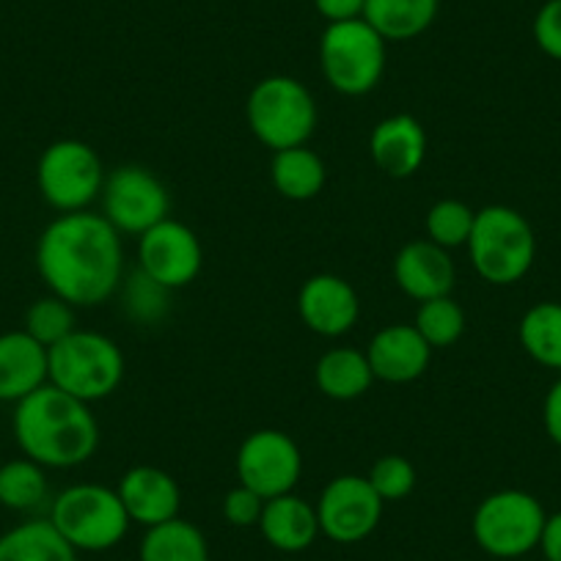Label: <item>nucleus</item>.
<instances>
[{"label":"nucleus","mask_w":561,"mask_h":561,"mask_svg":"<svg viewBox=\"0 0 561 561\" xmlns=\"http://www.w3.org/2000/svg\"><path fill=\"white\" fill-rule=\"evenodd\" d=\"M36 270L50 295L75 309H94L116 295L124 278L122 234L105 215H58L36 242Z\"/></svg>","instance_id":"1"},{"label":"nucleus","mask_w":561,"mask_h":561,"mask_svg":"<svg viewBox=\"0 0 561 561\" xmlns=\"http://www.w3.org/2000/svg\"><path fill=\"white\" fill-rule=\"evenodd\" d=\"M12 430L23 455L42 468H78L89 462L100 446V424L89 402L53 382L20 399Z\"/></svg>","instance_id":"2"},{"label":"nucleus","mask_w":561,"mask_h":561,"mask_svg":"<svg viewBox=\"0 0 561 561\" xmlns=\"http://www.w3.org/2000/svg\"><path fill=\"white\" fill-rule=\"evenodd\" d=\"M466 248L479 278L493 287H512L531 270L537 237L526 215L504 204H490L477 213Z\"/></svg>","instance_id":"3"},{"label":"nucleus","mask_w":561,"mask_h":561,"mask_svg":"<svg viewBox=\"0 0 561 561\" xmlns=\"http://www.w3.org/2000/svg\"><path fill=\"white\" fill-rule=\"evenodd\" d=\"M245 118L253 138L273 152L306 147L317 129V102L311 91L289 75L259 80L245 102Z\"/></svg>","instance_id":"4"},{"label":"nucleus","mask_w":561,"mask_h":561,"mask_svg":"<svg viewBox=\"0 0 561 561\" xmlns=\"http://www.w3.org/2000/svg\"><path fill=\"white\" fill-rule=\"evenodd\" d=\"M124 380V353L111 336L96 331H72L47 347V382L61 391L100 402Z\"/></svg>","instance_id":"5"},{"label":"nucleus","mask_w":561,"mask_h":561,"mask_svg":"<svg viewBox=\"0 0 561 561\" xmlns=\"http://www.w3.org/2000/svg\"><path fill=\"white\" fill-rule=\"evenodd\" d=\"M47 520L75 550H89V553L116 548L127 537V528L133 523L116 488L94 482L61 490L53 499Z\"/></svg>","instance_id":"6"},{"label":"nucleus","mask_w":561,"mask_h":561,"mask_svg":"<svg viewBox=\"0 0 561 561\" xmlns=\"http://www.w3.org/2000/svg\"><path fill=\"white\" fill-rule=\"evenodd\" d=\"M386 45L364 18L328 25L320 39V67L331 89L344 96L375 91L386 72Z\"/></svg>","instance_id":"7"},{"label":"nucleus","mask_w":561,"mask_h":561,"mask_svg":"<svg viewBox=\"0 0 561 561\" xmlns=\"http://www.w3.org/2000/svg\"><path fill=\"white\" fill-rule=\"evenodd\" d=\"M36 185L42 198L61 215L83 213L102 196L105 165L85 140H53L36 163Z\"/></svg>","instance_id":"8"},{"label":"nucleus","mask_w":561,"mask_h":561,"mask_svg":"<svg viewBox=\"0 0 561 561\" xmlns=\"http://www.w3.org/2000/svg\"><path fill=\"white\" fill-rule=\"evenodd\" d=\"M548 515L526 490H499L477 506L471 534L479 548L495 559H520L539 548Z\"/></svg>","instance_id":"9"},{"label":"nucleus","mask_w":561,"mask_h":561,"mask_svg":"<svg viewBox=\"0 0 561 561\" xmlns=\"http://www.w3.org/2000/svg\"><path fill=\"white\" fill-rule=\"evenodd\" d=\"M102 215L118 234L140 237L171 218V193L158 174L144 165H118L105 176Z\"/></svg>","instance_id":"10"},{"label":"nucleus","mask_w":561,"mask_h":561,"mask_svg":"<svg viewBox=\"0 0 561 561\" xmlns=\"http://www.w3.org/2000/svg\"><path fill=\"white\" fill-rule=\"evenodd\" d=\"M237 479L264 501L287 495L304 477V455L293 435L280 430H256L237 449Z\"/></svg>","instance_id":"11"},{"label":"nucleus","mask_w":561,"mask_h":561,"mask_svg":"<svg viewBox=\"0 0 561 561\" xmlns=\"http://www.w3.org/2000/svg\"><path fill=\"white\" fill-rule=\"evenodd\" d=\"M314 506L320 534L339 545H355L364 542L380 526L386 501L375 493L366 477L342 473L325 484Z\"/></svg>","instance_id":"12"},{"label":"nucleus","mask_w":561,"mask_h":561,"mask_svg":"<svg viewBox=\"0 0 561 561\" xmlns=\"http://www.w3.org/2000/svg\"><path fill=\"white\" fill-rule=\"evenodd\" d=\"M138 267L174 293L198 278L204 248L191 226L165 218L138 237Z\"/></svg>","instance_id":"13"},{"label":"nucleus","mask_w":561,"mask_h":561,"mask_svg":"<svg viewBox=\"0 0 561 561\" xmlns=\"http://www.w3.org/2000/svg\"><path fill=\"white\" fill-rule=\"evenodd\" d=\"M298 314L311 333L339 339L355 328L360 317V300L347 278L333 273H317L304 280L298 293Z\"/></svg>","instance_id":"14"},{"label":"nucleus","mask_w":561,"mask_h":561,"mask_svg":"<svg viewBox=\"0 0 561 561\" xmlns=\"http://www.w3.org/2000/svg\"><path fill=\"white\" fill-rule=\"evenodd\" d=\"M366 358L375 371V380L404 386L419 380L430 369L433 347L415 331L413 322H393L371 336Z\"/></svg>","instance_id":"15"},{"label":"nucleus","mask_w":561,"mask_h":561,"mask_svg":"<svg viewBox=\"0 0 561 561\" xmlns=\"http://www.w3.org/2000/svg\"><path fill=\"white\" fill-rule=\"evenodd\" d=\"M116 493L129 520L144 528L160 526L180 517L182 490L169 471L154 466H135L118 479Z\"/></svg>","instance_id":"16"},{"label":"nucleus","mask_w":561,"mask_h":561,"mask_svg":"<svg viewBox=\"0 0 561 561\" xmlns=\"http://www.w3.org/2000/svg\"><path fill=\"white\" fill-rule=\"evenodd\" d=\"M393 278L408 298L424 304V300L451 295L457 284V267L446 248L424 237V240L402 245V251L393 259Z\"/></svg>","instance_id":"17"},{"label":"nucleus","mask_w":561,"mask_h":561,"mask_svg":"<svg viewBox=\"0 0 561 561\" xmlns=\"http://www.w3.org/2000/svg\"><path fill=\"white\" fill-rule=\"evenodd\" d=\"M369 154L377 169L391 180H408L427 158V133L410 113L386 116L369 135Z\"/></svg>","instance_id":"18"},{"label":"nucleus","mask_w":561,"mask_h":561,"mask_svg":"<svg viewBox=\"0 0 561 561\" xmlns=\"http://www.w3.org/2000/svg\"><path fill=\"white\" fill-rule=\"evenodd\" d=\"M47 382V347L25 331L0 333V402L25 399Z\"/></svg>","instance_id":"19"},{"label":"nucleus","mask_w":561,"mask_h":561,"mask_svg":"<svg viewBox=\"0 0 561 561\" xmlns=\"http://www.w3.org/2000/svg\"><path fill=\"white\" fill-rule=\"evenodd\" d=\"M259 531L267 539L270 548L280 550V553H300L320 537L317 506L295 493L275 495V499L264 501Z\"/></svg>","instance_id":"20"},{"label":"nucleus","mask_w":561,"mask_h":561,"mask_svg":"<svg viewBox=\"0 0 561 561\" xmlns=\"http://www.w3.org/2000/svg\"><path fill=\"white\" fill-rule=\"evenodd\" d=\"M314 382L328 399L353 402L369 391L371 382H375V371H371L364 350L333 347L317 360Z\"/></svg>","instance_id":"21"},{"label":"nucleus","mask_w":561,"mask_h":561,"mask_svg":"<svg viewBox=\"0 0 561 561\" xmlns=\"http://www.w3.org/2000/svg\"><path fill=\"white\" fill-rule=\"evenodd\" d=\"M270 180L278 196L289 202H311L320 196L328 182L325 160L309 147L280 149V152H273Z\"/></svg>","instance_id":"22"},{"label":"nucleus","mask_w":561,"mask_h":561,"mask_svg":"<svg viewBox=\"0 0 561 561\" xmlns=\"http://www.w3.org/2000/svg\"><path fill=\"white\" fill-rule=\"evenodd\" d=\"M438 9L440 0H366L364 20L386 42H408L433 28Z\"/></svg>","instance_id":"23"},{"label":"nucleus","mask_w":561,"mask_h":561,"mask_svg":"<svg viewBox=\"0 0 561 561\" xmlns=\"http://www.w3.org/2000/svg\"><path fill=\"white\" fill-rule=\"evenodd\" d=\"M0 561H78V550L47 517H34L0 534Z\"/></svg>","instance_id":"24"},{"label":"nucleus","mask_w":561,"mask_h":561,"mask_svg":"<svg viewBox=\"0 0 561 561\" xmlns=\"http://www.w3.org/2000/svg\"><path fill=\"white\" fill-rule=\"evenodd\" d=\"M138 561H209V545L202 528L174 517L147 528L138 548Z\"/></svg>","instance_id":"25"},{"label":"nucleus","mask_w":561,"mask_h":561,"mask_svg":"<svg viewBox=\"0 0 561 561\" xmlns=\"http://www.w3.org/2000/svg\"><path fill=\"white\" fill-rule=\"evenodd\" d=\"M517 336L528 358H534L545 369L561 371V304L545 300V304L531 306L523 314Z\"/></svg>","instance_id":"26"},{"label":"nucleus","mask_w":561,"mask_h":561,"mask_svg":"<svg viewBox=\"0 0 561 561\" xmlns=\"http://www.w3.org/2000/svg\"><path fill=\"white\" fill-rule=\"evenodd\" d=\"M50 495L45 468L39 462L20 457V460L0 462V506L14 512H34Z\"/></svg>","instance_id":"27"},{"label":"nucleus","mask_w":561,"mask_h":561,"mask_svg":"<svg viewBox=\"0 0 561 561\" xmlns=\"http://www.w3.org/2000/svg\"><path fill=\"white\" fill-rule=\"evenodd\" d=\"M116 293H122V309L138 325H158L171 311V289L147 275L140 267L124 275Z\"/></svg>","instance_id":"28"},{"label":"nucleus","mask_w":561,"mask_h":561,"mask_svg":"<svg viewBox=\"0 0 561 561\" xmlns=\"http://www.w3.org/2000/svg\"><path fill=\"white\" fill-rule=\"evenodd\" d=\"M413 325L430 347L444 350L460 342V336L466 333V311L451 295L424 300V304H419Z\"/></svg>","instance_id":"29"},{"label":"nucleus","mask_w":561,"mask_h":561,"mask_svg":"<svg viewBox=\"0 0 561 561\" xmlns=\"http://www.w3.org/2000/svg\"><path fill=\"white\" fill-rule=\"evenodd\" d=\"M473 220H477V213H473L466 202L444 198V202H435L433 207H430L427 218H424V231H427L430 242L451 251V248L468 245L473 231Z\"/></svg>","instance_id":"30"},{"label":"nucleus","mask_w":561,"mask_h":561,"mask_svg":"<svg viewBox=\"0 0 561 561\" xmlns=\"http://www.w3.org/2000/svg\"><path fill=\"white\" fill-rule=\"evenodd\" d=\"M75 322H78L75 320V306L61 300L58 295H47V298L34 300L31 309L25 311L23 331L34 336L39 344H45V347H53V344L67 339L72 331H78Z\"/></svg>","instance_id":"31"},{"label":"nucleus","mask_w":561,"mask_h":561,"mask_svg":"<svg viewBox=\"0 0 561 561\" xmlns=\"http://www.w3.org/2000/svg\"><path fill=\"white\" fill-rule=\"evenodd\" d=\"M369 484L382 501H402L415 490V468L408 457L386 455L371 466Z\"/></svg>","instance_id":"32"},{"label":"nucleus","mask_w":561,"mask_h":561,"mask_svg":"<svg viewBox=\"0 0 561 561\" xmlns=\"http://www.w3.org/2000/svg\"><path fill=\"white\" fill-rule=\"evenodd\" d=\"M264 499L259 493H253L245 484H237L226 493L224 499V517L226 523L237 528H251L259 526V517H262Z\"/></svg>","instance_id":"33"},{"label":"nucleus","mask_w":561,"mask_h":561,"mask_svg":"<svg viewBox=\"0 0 561 561\" xmlns=\"http://www.w3.org/2000/svg\"><path fill=\"white\" fill-rule=\"evenodd\" d=\"M534 42L553 61H561V0H545L534 18Z\"/></svg>","instance_id":"34"},{"label":"nucleus","mask_w":561,"mask_h":561,"mask_svg":"<svg viewBox=\"0 0 561 561\" xmlns=\"http://www.w3.org/2000/svg\"><path fill=\"white\" fill-rule=\"evenodd\" d=\"M314 9L328 25L364 18L366 0H314Z\"/></svg>","instance_id":"35"},{"label":"nucleus","mask_w":561,"mask_h":561,"mask_svg":"<svg viewBox=\"0 0 561 561\" xmlns=\"http://www.w3.org/2000/svg\"><path fill=\"white\" fill-rule=\"evenodd\" d=\"M542 421L545 433L550 435V440H553L556 446H561V377L550 386L548 397H545Z\"/></svg>","instance_id":"36"},{"label":"nucleus","mask_w":561,"mask_h":561,"mask_svg":"<svg viewBox=\"0 0 561 561\" xmlns=\"http://www.w3.org/2000/svg\"><path fill=\"white\" fill-rule=\"evenodd\" d=\"M539 548H542L545 561H561V512L548 515L539 537Z\"/></svg>","instance_id":"37"}]
</instances>
